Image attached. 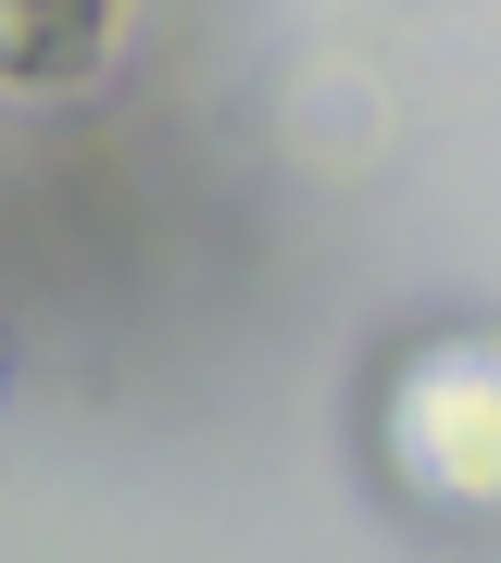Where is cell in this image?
I'll list each match as a JSON object with an SVG mask.
<instances>
[{
    "label": "cell",
    "mask_w": 501,
    "mask_h": 563,
    "mask_svg": "<svg viewBox=\"0 0 501 563\" xmlns=\"http://www.w3.org/2000/svg\"><path fill=\"white\" fill-rule=\"evenodd\" d=\"M88 51H113V13H0V63L13 76H76Z\"/></svg>",
    "instance_id": "6da1fadb"
}]
</instances>
